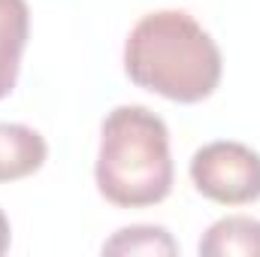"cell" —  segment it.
Returning a JSON list of instances; mask_svg holds the SVG:
<instances>
[{
	"label": "cell",
	"mask_w": 260,
	"mask_h": 257,
	"mask_svg": "<svg viewBox=\"0 0 260 257\" xmlns=\"http://www.w3.org/2000/svg\"><path fill=\"white\" fill-rule=\"evenodd\" d=\"M191 182L206 200L221 206H248L260 200V154L236 139H215L191 157Z\"/></svg>",
	"instance_id": "3"
},
{
	"label": "cell",
	"mask_w": 260,
	"mask_h": 257,
	"mask_svg": "<svg viewBox=\"0 0 260 257\" xmlns=\"http://www.w3.org/2000/svg\"><path fill=\"white\" fill-rule=\"evenodd\" d=\"M9 236H12V230H9V218H6V212L0 209V254L9 251Z\"/></svg>",
	"instance_id": "8"
},
{
	"label": "cell",
	"mask_w": 260,
	"mask_h": 257,
	"mask_svg": "<svg viewBox=\"0 0 260 257\" xmlns=\"http://www.w3.org/2000/svg\"><path fill=\"white\" fill-rule=\"evenodd\" d=\"M103 254H179V245L167 227L133 224L115 230L112 239L103 242Z\"/></svg>",
	"instance_id": "7"
},
{
	"label": "cell",
	"mask_w": 260,
	"mask_h": 257,
	"mask_svg": "<svg viewBox=\"0 0 260 257\" xmlns=\"http://www.w3.org/2000/svg\"><path fill=\"white\" fill-rule=\"evenodd\" d=\"M30 37L27 0H0V100L12 94Z\"/></svg>",
	"instance_id": "4"
},
{
	"label": "cell",
	"mask_w": 260,
	"mask_h": 257,
	"mask_svg": "<svg viewBox=\"0 0 260 257\" xmlns=\"http://www.w3.org/2000/svg\"><path fill=\"white\" fill-rule=\"evenodd\" d=\"M124 73L136 88L173 103H200L221 85L224 58L209 30L185 9L145 12L124 40Z\"/></svg>",
	"instance_id": "1"
},
{
	"label": "cell",
	"mask_w": 260,
	"mask_h": 257,
	"mask_svg": "<svg viewBox=\"0 0 260 257\" xmlns=\"http://www.w3.org/2000/svg\"><path fill=\"white\" fill-rule=\"evenodd\" d=\"M200 257H260V221L251 215L218 218L197 245Z\"/></svg>",
	"instance_id": "6"
},
{
	"label": "cell",
	"mask_w": 260,
	"mask_h": 257,
	"mask_svg": "<svg viewBox=\"0 0 260 257\" xmlns=\"http://www.w3.org/2000/svg\"><path fill=\"white\" fill-rule=\"evenodd\" d=\"M49 157L43 133L27 124H0V182L34 176Z\"/></svg>",
	"instance_id": "5"
},
{
	"label": "cell",
	"mask_w": 260,
	"mask_h": 257,
	"mask_svg": "<svg viewBox=\"0 0 260 257\" xmlns=\"http://www.w3.org/2000/svg\"><path fill=\"white\" fill-rule=\"evenodd\" d=\"M173 179L176 170L167 121L139 103L106 112L94 164L100 197L121 209H145L170 197Z\"/></svg>",
	"instance_id": "2"
}]
</instances>
